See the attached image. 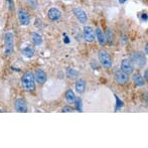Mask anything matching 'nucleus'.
Listing matches in <instances>:
<instances>
[{
	"label": "nucleus",
	"mask_w": 148,
	"mask_h": 148,
	"mask_svg": "<svg viewBox=\"0 0 148 148\" xmlns=\"http://www.w3.org/2000/svg\"><path fill=\"white\" fill-rule=\"evenodd\" d=\"M22 88L25 91H33L35 89V80L34 76L31 72H26L21 78Z\"/></svg>",
	"instance_id": "f257e3e1"
},
{
	"label": "nucleus",
	"mask_w": 148,
	"mask_h": 148,
	"mask_svg": "<svg viewBox=\"0 0 148 148\" xmlns=\"http://www.w3.org/2000/svg\"><path fill=\"white\" fill-rule=\"evenodd\" d=\"M4 45H5V53L6 57L10 56L13 53V49H14V36L11 32H7L4 35Z\"/></svg>",
	"instance_id": "f03ea898"
},
{
	"label": "nucleus",
	"mask_w": 148,
	"mask_h": 148,
	"mask_svg": "<svg viewBox=\"0 0 148 148\" xmlns=\"http://www.w3.org/2000/svg\"><path fill=\"white\" fill-rule=\"evenodd\" d=\"M98 58H99L100 64L106 69H109L112 66V59L110 57V55L104 49H101L98 53Z\"/></svg>",
	"instance_id": "7ed1b4c3"
},
{
	"label": "nucleus",
	"mask_w": 148,
	"mask_h": 148,
	"mask_svg": "<svg viewBox=\"0 0 148 148\" xmlns=\"http://www.w3.org/2000/svg\"><path fill=\"white\" fill-rule=\"evenodd\" d=\"M17 17L19 20V23L23 26H27L30 23V16L29 13L25 9H19L17 11Z\"/></svg>",
	"instance_id": "20e7f679"
},
{
	"label": "nucleus",
	"mask_w": 148,
	"mask_h": 148,
	"mask_svg": "<svg viewBox=\"0 0 148 148\" xmlns=\"http://www.w3.org/2000/svg\"><path fill=\"white\" fill-rule=\"evenodd\" d=\"M131 59L134 64H136L139 66H144L146 64V58H145L144 53H141V51H136V53H133L131 56Z\"/></svg>",
	"instance_id": "39448f33"
},
{
	"label": "nucleus",
	"mask_w": 148,
	"mask_h": 148,
	"mask_svg": "<svg viewBox=\"0 0 148 148\" xmlns=\"http://www.w3.org/2000/svg\"><path fill=\"white\" fill-rule=\"evenodd\" d=\"M83 36H84V39L87 42H93L96 38L94 28L91 27V26H85L84 31H83Z\"/></svg>",
	"instance_id": "423d86ee"
},
{
	"label": "nucleus",
	"mask_w": 148,
	"mask_h": 148,
	"mask_svg": "<svg viewBox=\"0 0 148 148\" xmlns=\"http://www.w3.org/2000/svg\"><path fill=\"white\" fill-rule=\"evenodd\" d=\"M121 71L124 72L125 74L130 75L134 72V66H133V62L130 60L125 59L122 60L121 62Z\"/></svg>",
	"instance_id": "0eeeda50"
},
{
	"label": "nucleus",
	"mask_w": 148,
	"mask_h": 148,
	"mask_svg": "<svg viewBox=\"0 0 148 148\" xmlns=\"http://www.w3.org/2000/svg\"><path fill=\"white\" fill-rule=\"evenodd\" d=\"M74 14L77 17V19H78L81 23H86V22L88 21V15H87V13L85 12V10L82 9V8H80V7L75 8Z\"/></svg>",
	"instance_id": "6e6552de"
},
{
	"label": "nucleus",
	"mask_w": 148,
	"mask_h": 148,
	"mask_svg": "<svg viewBox=\"0 0 148 148\" xmlns=\"http://www.w3.org/2000/svg\"><path fill=\"white\" fill-rule=\"evenodd\" d=\"M14 108L16 111L20 112V113L27 112V104H26L25 100L23 99H16L15 103H14Z\"/></svg>",
	"instance_id": "1a4fd4ad"
},
{
	"label": "nucleus",
	"mask_w": 148,
	"mask_h": 148,
	"mask_svg": "<svg viewBox=\"0 0 148 148\" xmlns=\"http://www.w3.org/2000/svg\"><path fill=\"white\" fill-rule=\"evenodd\" d=\"M47 16H49V18L51 21H58V20H60V17H62V12H60L58 8L53 7L49 10Z\"/></svg>",
	"instance_id": "9d476101"
},
{
	"label": "nucleus",
	"mask_w": 148,
	"mask_h": 148,
	"mask_svg": "<svg viewBox=\"0 0 148 148\" xmlns=\"http://www.w3.org/2000/svg\"><path fill=\"white\" fill-rule=\"evenodd\" d=\"M115 80L118 84L124 85L128 82L129 78H128V75L125 74L124 72H122V71H118V72H116V74H115Z\"/></svg>",
	"instance_id": "9b49d317"
},
{
	"label": "nucleus",
	"mask_w": 148,
	"mask_h": 148,
	"mask_svg": "<svg viewBox=\"0 0 148 148\" xmlns=\"http://www.w3.org/2000/svg\"><path fill=\"white\" fill-rule=\"evenodd\" d=\"M33 76H34V80L39 84H43L47 81V74L42 70H36Z\"/></svg>",
	"instance_id": "f8f14e48"
},
{
	"label": "nucleus",
	"mask_w": 148,
	"mask_h": 148,
	"mask_svg": "<svg viewBox=\"0 0 148 148\" xmlns=\"http://www.w3.org/2000/svg\"><path fill=\"white\" fill-rule=\"evenodd\" d=\"M21 53L25 58L30 59V58H32L33 56H34L35 51H34V49L31 47V45H26L25 47H23V49H21Z\"/></svg>",
	"instance_id": "ddd939ff"
},
{
	"label": "nucleus",
	"mask_w": 148,
	"mask_h": 148,
	"mask_svg": "<svg viewBox=\"0 0 148 148\" xmlns=\"http://www.w3.org/2000/svg\"><path fill=\"white\" fill-rule=\"evenodd\" d=\"M96 37H97L98 41L101 45H104L106 42V38H105V35H104V32L102 31V29L100 27L96 28V33H95Z\"/></svg>",
	"instance_id": "4468645a"
},
{
	"label": "nucleus",
	"mask_w": 148,
	"mask_h": 148,
	"mask_svg": "<svg viewBox=\"0 0 148 148\" xmlns=\"http://www.w3.org/2000/svg\"><path fill=\"white\" fill-rule=\"evenodd\" d=\"M86 89V82L83 79H79L76 82V91L79 94H83Z\"/></svg>",
	"instance_id": "2eb2a0df"
},
{
	"label": "nucleus",
	"mask_w": 148,
	"mask_h": 148,
	"mask_svg": "<svg viewBox=\"0 0 148 148\" xmlns=\"http://www.w3.org/2000/svg\"><path fill=\"white\" fill-rule=\"evenodd\" d=\"M31 40L34 45H42V36L37 32L31 33Z\"/></svg>",
	"instance_id": "dca6fc26"
},
{
	"label": "nucleus",
	"mask_w": 148,
	"mask_h": 148,
	"mask_svg": "<svg viewBox=\"0 0 148 148\" xmlns=\"http://www.w3.org/2000/svg\"><path fill=\"white\" fill-rule=\"evenodd\" d=\"M66 100L68 103H72V104L76 102V96H75V93L72 90H68L66 92Z\"/></svg>",
	"instance_id": "f3484780"
},
{
	"label": "nucleus",
	"mask_w": 148,
	"mask_h": 148,
	"mask_svg": "<svg viewBox=\"0 0 148 148\" xmlns=\"http://www.w3.org/2000/svg\"><path fill=\"white\" fill-rule=\"evenodd\" d=\"M133 81H134V83L137 86H143L145 83V80L141 77V75H139V74H135L134 76H133Z\"/></svg>",
	"instance_id": "a211bd4d"
},
{
	"label": "nucleus",
	"mask_w": 148,
	"mask_h": 148,
	"mask_svg": "<svg viewBox=\"0 0 148 148\" xmlns=\"http://www.w3.org/2000/svg\"><path fill=\"white\" fill-rule=\"evenodd\" d=\"M105 38L107 39V41H108L109 45H111V43L114 41V33H113V30H112L111 28H107Z\"/></svg>",
	"instance_id": "6ab92c4d"
},
{
	"label": "nucleus",
	"mask_w": 148,
	"mask_h": 148,
	"mask_svg": "<svg viewBox=\"0 0 148 148\" xmlns=\"http://www.w3.org/2000/svg\"><path fill=\"white\" fill-rule=\"evenodd\" d=\"M78 75H79V73L77 72V71L73 70V69H69L68 72H66V76L70 79H76L77 77H78Z\"/></svg>",
	"instance_id": "aec40b11"
},
{
	"label": "nucleus",
	"mask_w": 148,
	"mask_h": 148,
	"mask_svg": "<svg viewBox=\"0 0 148 148\" xmlns=\"http://www.w3.org/2000/svg\"><path fill=\"white\" fill-rule=\"evenodd\" d=\"M27 4L30 8L32 9H36L37 7V0H27Z\"/></svg>",
	"instance_id": "412c9836"
},
{
	"label": "nucleus",
	"mask_w": 148,
	"mask_h": 148,
	"mask_svg": "<svg viewBox=\"0 0 148 148\" xmlns=\"http://www.w3.org/2000/svg\"><path fill=\"white\" fill-rule=\"evenodd\" d=\"M74 111V108L70 107V106H66V107L62 108V112H73Z\"/></svg>",
	"instance_id": "4be33fe9"
},
{
	"label": "nucleus",
	"mask_w": 148,
	"mask_h": 148,
	"mask_svg": "<svg viewBox=\"0 0 148 148\" xmlns=\"http://www.w3.org/2000/svg\"><path fill=\"white\" fill-rule=\"evenodd\" d=\"M76 102H77V110H81V103H82V100L76 99Z\"/></svg>",
	"instance_id": "5701e85b"
},
{
	"label": "nucleus",
	"mask_w": 148,
	"mask_h": 148,
	"mask_svg": "<svg viewBox=\"0 0 148 148\" xmlns=\"http://www.w3.org/2000/svg\"><path fill=\"white\" fill-rule=\"evenodd\" d=\"M6 1H8V3H9V8H10V10H12L13 9V0H6Z\"/></svg>",
	"instance_id": "b1692460"
},
{
	"label": "nucleus",
	"mask_w": 148,
	"mask_h": 148,
	"mask_svg": "<svg viewBox=\"0 0 148 148\" xmlns=\"http://www.w3.org/2000/svg\"><path fill=\"white\" fill-rule=\"evenodd\" d=\"M148 80V73H147V71H145V81H147Z\"/></svg>",
	"instance_id": "393cba45"
},
{
	"label": "nucleus",
	"mask_w": 148,
	"mask_h": 148,
	"mask_svg": "<svg viewBox=\"0 0 148 148\" xmlns=\"http://www.w3.org/2000/svg\"><path fill=\"white\" fill-rule=\"evenodd\" d=\"M142 18H143V19H144V20H147V16H146V13H144V14H142Z\"/></svg>",
	"instance_id": "a878e982"
},
{
	"label": "nucleus",
	"mask_w": 148,
	"mask_h": 148,
	"mask_svg": "<svg viewBox=\"0 0 148 148\" xmlns=\"http://www.w3.org/2000/svg\"><path fill=\"white\" fill-rule=\"evenodd\" d=\"M126 1H127V0H119V3H120V4H123V3H125Z\"/></svg>",
	"instance_id": "bb28decb"
},
{
	"label": "nucleus",
	"mask_w": 148,
	"mask_h": 148,
	"mask_svg": "<svg viewBox=\"0 0 148 148\" xmlns=\"http://www.w3.org/2000/svg\"><path fill=\"white\" fill-rule=\"evenodd\" d=\"M145 53H146V55H147V45H145Z\"/></svg>",
	"instance_id": "cd10ccee"
},
{
	"label": "nucleus",
	"mask_w": 148,
	"mask_h": 148,
	"mask_svg": "<svg viewBox=\"0 0 148 148\" xmlns=\"http://www.w3.org/2000/svg\"><path fill=\"white\" fill-rule=\"evenodd\" d=\"M66 1H71V0H66Z\"/></svg>",
	"instance_id": "c85d7f7f"
},
{
	"label": "nucleus",
	"mask_w": 148,
	"mask_h": 148,
	"mask_svg": "<svg viewBox=\"0 0 148 148\" xmlns=\"http://www.w3.org/2000/svg\"><path fill=\"white\" fill-rule=\"evenodd\" d=\"M0 112H2V111H1V110H0Z\"/></svg>",
	"instance_id": "c756f323"
}]
</instances>
